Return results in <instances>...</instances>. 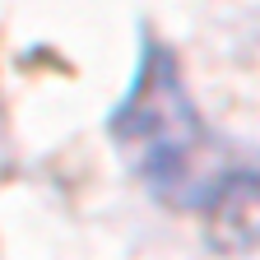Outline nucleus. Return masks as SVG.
<instances>
[{"mask_svg": "<svg viewBox=\"0 0 260 260\" xmlns=\"http://www.w3.org/2000/svg\"><path fill=\"white\" fill-rule=\"evenodd\" d=\"M112 140L140 181L177 209H218L242 186L223 144L190 107L172 51H162L158 42H149L140 56L135 84L112 116Z\"/></svg>", "mask_w": 260, "mask_h": 260, "instance_id": "nucleus-1", "label": "nucleus"}]
</instances>
